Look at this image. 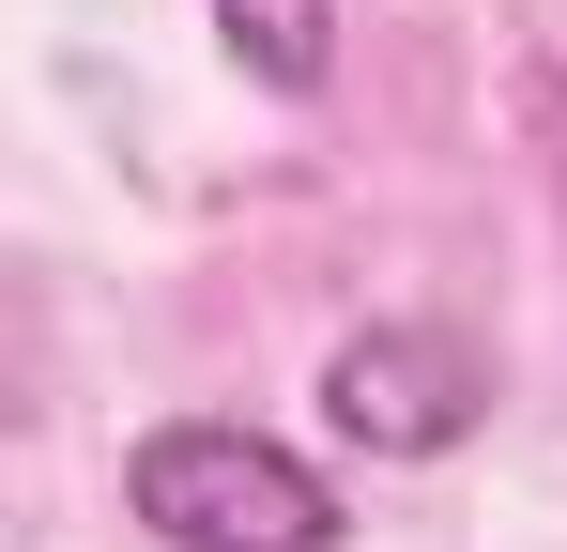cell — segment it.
<instances>
[{
    "instance_id": "cell-3",
    "label": "cell",
    "mask_w": 567,
    "mask_h": 552,
    "mask_svg": "<svg viewBox=\"0 0 567 552\" xmlns=\"http://www.w3.org/2000/svg\"><path fill=\"white\" fill-rule=\"evenodd\" d=\"M215 31H230V62L261 92H322L338 78V0H215Z\"/></svg>"
},
{
    "instance_id": "cell-1",
    "label": "cell",
    "mask_w": 567,
    "mask_h": 552,
    "mask_svg": "<svg viewBox=\"0 0 567 552\" xmlns=\"http://www.w3.org/2000/svg\"><path fill=\"white\" fill-rule=\"evenodd\" d=\"M123 507H138V538H169V552H338V491L277 430H230V415L138 430Z\"/></svg>"
},
{
    "instance_id": "cell-2",
    "label": "cell",
    "mask_w": 567,
    "mask_h": 552,
    "mask_svg": "<svg viewBox=\"0 0 567 552\" xmlns=\"http://www.w3.org/2000/svg\"><path fill=\"white\" fill-rule=\"evenodd\" d=\"M322 415H338V446H369V460H445L491 415V354L461 323H369V338L322 354Z\"/></svg>"
}]
</instances>
